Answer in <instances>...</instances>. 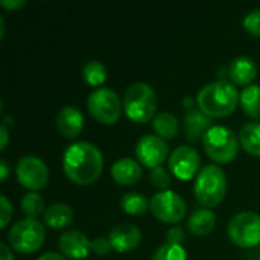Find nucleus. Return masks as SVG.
I'll list each match as a JSON object with an SVG mask.
<instances>
[{"label":"nucleus","mask_w":260,"mask_h":260,"mask_svg":"<svg viewBox=\"0 0 260 260\" xmlns=\"http://www.w3.org/2000/svg\"><path fill=\"white\" fill-rule=\"evenodd\" d=\"M62 168L70 181L79 186L91 184L102 174V152L90 142H76L66 149Z\"/></svg>","instance_id":"1"},{"label":"nucleus","mask_w":260,"mask_h":260,"mask_svg":"<svg viewBox=\"0 0 260 260\" xmlns=\"http://www.w3.org/2000/svg\"><path fill=\"white\" fill-rule=\"evenodd\" d=\"M239 96L241 94L232 82L218 79L200 90L197 104L198 108L209 117H225L236 110Z\"/></svg>","instance_id":"2"},{"label":"nucleus","mask_w":260,"mask_h":260,"mask_svg":"<svg viewBox=\"0 0 260 260\" xmlns=\"http://www.w3.org/2000/svg\"><path fill=\"white\" fill-rule=\"evenodd\" d=\"M157 94L149 84L136 82L129 85L123 96V110L126 116L137 123H146L157 116Z\"/></svg>","instance_id":"3"},{"label":"nucleus","mask_w":260,"mask_h":260,"mask_svg":"<svg viewBox=\"0 0 260 260\" xmlns=\"http://www.w3.org/2000/svg\"><path fill=\"white\" fill-rule=\"evenodd\" d=\"M193 190L197 201L203 207H216L227 192V178L224 171L216 165L204 166L197 175Z\"/></svg>","instance_id":"4"},{"label":"nucleus","mask_w":260,"mask_h":260,"mask_svg":"<svg viewBox=\"0 0 260 260\" xmlns=\"http://www.w3.org/2000/svg\"><path fill=\"white\" fill-rule=\"evenodd\" d=\"M206 154L216 163L225 165L236 158L239 151V139L227 126H212L203 137Z\"/></svg>","instance_id":"5"},{"label":"nucleus","mask_w":260,"mask_h":260,"mask_svg":"<svg viewBox=\"0 0 260 260\" xmlns=\"http://www.w3.org/2000/svg\"><path fill=\"white\" fill-rule=\"evenodd\" d=\"M46 239V229L44 225L32 218L21 219L14 224L8 235L9 245L21 253V254H32L41 248Z\"/></svg>","instance_id":"6"},{"label":"nucleus","mask_w":260,"mask_h":260,"mask_svg":"<svg viewBox=\"0 0 260 260\" xmlns=\"http://www.w3.org/2000/svg\"><path fill=\"white\" fill-rule=\"evenodd\" d=\"M88 111L90 114L101 123L113 125L119 120L122 114V102L119 94L107 87H101L94 90L88 101Z\"/></svg>","instance_id":"7"},{"label":"nucleus","mask_w":260,"mask_h":260,"mask_svg":"<svg viewBox=\"0 0 260 260\" xmlns=\"http://www.w3.org/2000/svg\"><path fill=\"white\" fill-rule=\"evenodd\" d=\"M229 238L241 248H253L260 244V215L254 212L238 213L229 222Z\"/></svg>","instance_id":"8"},{"label":"nucleus","mask_w":260,"mask_h":260,"mask_svg":"<svg viewBox=\"0 0 260 260\" xmlns=\"http://www.w3.org/2000/svg\"><path fill=\"white\" fill-rule=\"evenodd\" d=\"M149 209L157 219L168 224H177L183 221L187 210L184 200L172 190H165L154 195Z\"/></svg>","instance_id":"9"},{"label":"nucleus","mask_w":260,"mask_h":260,"mask_svg":"<svg viewBox=\"0 0 260 260\" xmlns=\"http://www.w3.org/2000/svg\"><path fill=\"white\" fill-rule=\"evenodd\" d=\"M15 172L20 184L29 190L44 189L49 183V168L41 158L35 155L21 157L17 163Z\"/></svg>","instance_id":"10"},{"label":"nucleus","mask_w":260,"mask_h":260,"mask_svg":"<svg viewBox=\"0 0 260 260\" xmlns=\"http://www.w3.org/2000/svg\"><path fill=\"white\" fill-rule=\"evenodd\" d=\"M168 143L161 137L154 134L143 136L136 145V157L143 166H148L151 169L161 166V163L168 158Z\"/></svg>","instance_id":"11"},{"label":"nucleus","mask_w":260,"mask_h":260,"mask_svg":"<svg viewBox=\"0 0 260 260\" xmlns=\"http://www.w3.org/2000/svg\"><path fill=\"white\" fill-rule=\"evenodd\" d=\"M201 165L200 154L192 146H178L172 151L169 157V168L172 174L180 180H192Z\"/></svg>","instance_id":"12"},{"label":"nucleus","mask_w":260,"mask_h":260,"mask_svg":"<svg viewBox=\"0 0 260 260\" xmlns=\"http://www.w3.org/2000/svg\"><path fill=\"white\" fill-rule=\"evenodd\" d=\"M58 247L70 259H85L91 251V241L79 230H69L59 236Z\"/></svg>","instance_id":"13"},{"label":"nucleus","mask_w":260,"mask_h":260,"mask_svg":"<svg viewBox=\"0 0 260 260\" xmlns=\"http://www.w3.org/2000/svg\"><path fill=\"white\" fill-rule=\"evenodd\" d=\"M108 241L113 250L117 253H126L139 247L142 242V233L133 224H120L110 232Z\"/></svg>","instance_id":"14"},{"label":"nucleus","mask_w":260,"mask_h":260,"mask_svg":"<svg viewBox=\"0 0 260 260\" xmlns=\"http://www.w3.org/2000/svg\"><path fill=\"white\" fill-rule=\"evenodd\" d=\"M56 128L67 139L78 137L82 133V128H84V116H82V113L73 105L62 107L56 114Z\"/></svg>","instance_id":"15"},{"label":"nucleus","mask_w":260,"mask_h":260,"mask_svg":"<svg viewBox=\"0 0 260 260\" xmlns=\"http://www.w3.org/2000/svg\"><path fill=\"white\" fill-rule=\"evenodd\" d=\"M213 126L212 117L204 114L201 110H189L184 116V134L187 140L197 142L204 137V134Z\"/></svg>","instance_id":"16"},{"label":"nucleus","mask_w":260,"mask_h":260,"mask_svg":"<svg viewBox=\"0 0 260 260\" xmlns=\"http://www.w3.org/2000/svg\"><path fill=\"white\" fill-rule=\"evenodd\" d=\"M111 177L117 184L133 186L142 178V168L134 158L125 157L111 166Z\"/></svg>","instance_id":"17"},{"label":"nucleus","mask_w":260,"mask_h":260,"mask_svg":"<svg viewBox=\"0 0 260 260\" xmlns=\"http://www.w3.org/2000/svg\"><path fill=\"white\" fill-rule=\"evenodd\" d=\"M257 75V66L250 56H238L229 67L230 79L238 85H250Z\"/></svg>","instance_id":"18"},{"label":"nucleus","mask_w":260,"mask_h":260,"mask_svg":"<svg viewBox=\"0 0 260 260\" xmlns=\"http://www.w3.org/2000/svg\"><path fill=\"white\" fill-rule=\"evenodd\" d=\"M215 224H216V215L213 213V210L200 207L190 215L187 227L190 233H193L195 236H207L213 232Z\"/></svg>","instance_id":"19"},{"label":"nucleus","mask_w":260,"mask_h":260,"mask_svg":"<svg viewBox=\"0 0 260 260\" xmlns=\"http://www.w3.org/2000/svg\"><path fill=\"white\" fill-rule=\"evenodd\" d=\"M44 224L50 229H62L67 227L73 221V210L62 203H55L44 210Z\"/></svg>","instance_id":"20"},{"label":"nucleus","mask_w":260,"mask_h":260,"mask_svg":"<svg viewBox=\"0 0 260 260\" xmlns=\"http://www.w3.org/2000/svg\"><path fill=\"white\" fill-rule=\"evenodd\" d=\"M239 143L248 154L260 157V123H245L239 129Z\"/></svg>","instance_id":"21"},{"label":"nucleus","mask_w":260,"mask_h":260,"mask_svg":"<svg viewBox=\"0 0 260 260\" xmlns=\"http://www.w3.org/2000/svg\"><path fill=\"white\" fill-rule=\"evenodd\" d=\"M152 126H154V131L157 133V136L161 137L163 140L174 139L180 131L178 119L172 113H168V111L158 113L152 120Z\"/></svg>","instance_id":"22"},{"label":"nucleus","mask_w":260,"mask_h":260,"mask_svg":"<svg viewBox=\"0 0 260 260\" xmlns=\"http://www.w3.org/2000/svg\"><path fill=\"white\" fill-rule=\"evenodd\" d=\"M239 102L247 116L260 119V85H248L242 90Z\"/></svg>","instance_id":"23"},{"label":"nucleus","mask_w":260,"mask_h":260,"mask_svg":"<svg viewBox=\"0 0 260 260\" xmlns=\"http://www.w3.org/2000/svg\"><path fill=\"white\" fill-rule=\"evenodd\" d=\"M149 201L139 192H129V193H125L120 200V206L122 209L128 213V215H134V216H139V215H143L148 209H149Z\"/></svg>","instance_id":"24"},{"label":"nucleus","mask_w":260,"mask_h":260,"mask_svg":"<svg viewBox=\"0 0 260 260\" xmlns=\"http://www.w3.org/2000/svg\"><path fill=\"white\" fill-rule=\"evenodd\" d=\"M82 75L91 87H99L107 81V69L101 61H88L82 69Z\"/></svg>","instance_id":"25"},{"label":"nucleus","mask_w":260,"mask_h":260,"mask_svg":"<svg viewBox=\"0 0 260 260\" xmlns=\"http://www.w3.org/2000/svg\"><path fill=\"white\" fill-rule=\"evenodd\" d=\"M20 204H21L23 213H24L27 218H32V219L38 218V216L43 213V210H44V200H43V197L38 195L37 192H29V193H26V195L21 198Z\"/></svg>","instance_id":"26"},{"label":"nucleus","mask_w":260,"mask_h":260,"mask_svg":"<svg viewBox=\"0 0 260 260\" xmlns=\"http://www.w3.org/2000/svg\"><path fill=\"white\" fill-rule=\"evenodd\" d=\"M152 260H187V256L181 245L165 244L154 253Z\"/></svg>","instance_id":"27"},{"label":"nucleus","mask_w":260,"mask_h":260,"mask_svg":"<svg viewBox=\"0 0 260 260\" xmlns=\"http://www.w3.org/2000/svg\"><path fill=\"white\" fill-rule=\"evenodd\" d=\"M149 180L151 183L160 189V190H168V187L171 186V175L169 172L163 168V166H158V168H154L151 172H149Z\"/></svg>","instance_id":"28"},{"label":"nucleus","mask_w":260,"mask_h":260,"mask_svg":"<svg viewBox=\"0 0 260 260\" xmlns=\"http://www.w3.org/2000/svg\"><path fill=\"white\" fill-rule=\"evenodd\" d=\"M244 27L254 37H260V9L250 11L244 18Z\"/></svg>","instance_id":"29"},{"label":"nucleus","mask_w":260,"mask_h":260,"mask_svg":"<svg viewBox=\"0 0 260 260\" xmlns=\"http://www.w3.org/2000/svg\"><path fill=\"white\" fill-rule=\"evenodd\" d=\"M0 201H2V216H0V227H2V229H5V227L8 225V222L11 221V218H12V206H11L9 200H8L5 195H2V197H0Z\"/></svg>","instance_id":"30"},{"label":"nucleus","mask_w":260,"mask_h":260,"mask_svg":"<svg viewBox=\"0 0 260 260\" xmlns=\"http://www.w3.org/2000/svg\"><path fill=\"white\" fill-rule=\"evenodd\" d=\"M110 248H111V244L105 238H96L91 241V251L96 256H105L110 251Z\"/></svg>","instance_id":"31"},{"label":"nucleus","mask_w":260,"mask_h":260,"mask_svg":"<svg viewBox=\"0 0 260 260\" xmlns=\"http://www.w3.org/2000/svg\"><path fill=\"white\" fill-rule=\"evenodd\" d=\"M184 239H186V235H184L183 229H180V227L169 229L168 233H166V241H168V244L180 245V244H183Z\"/></svg>","instance_id":"32"},{"label":"nucleus","mask_w":260,"mask_h":260,"mask_svg":"<svg viewBox=\"0 0 260 260\" xmlns=\"http://www.w3.org/2000/svg\"><path fill=\"white\" fill-rule=\"evenodd\" d=\"M0 5H2L3 8L9 9V11H14V9H18V8H21V6H24L26 2H24V0H2Z\"/></svg>","instance_id":"33"},{"label":"nucleus","mask_w":260,"mask_h":260,"mask_svg":"<svg viewBox=\"0 0 260 260\" xmlns=\"http://www.w3.org/2000/svg\"><path fill=\"white\" fill-rule=\"evenodd\" d=\"M8 175H9V166L6 163V160L3 158V160H0V180L5 181L8 178Z\"/></svg>","instance_id":"34"},{"label":"nucleus","mask_w":260,"mask_h":260,"mask_svg":"<svg viewBox=\"0 0 260 260\" xmlns=\"http://www.w3.org/2000/svg\"><path fill=\"white\" fill-rule=\"evenodd\" d=\"M0 136H2V145H0V151H5V148L8 146V129L5 125L0 126Z\"/></svg>","instance_id":"35"},{"label":"nucleus","mask_w":260,"mask_h":260,"mask_svg":"<svg viewBox=\"0 0 260 260\" xmlns=\"http://www.w3.org/2000/svg\"><path fill=\"white\" fill-rule=\"evenodd\" d=\"M38 260H67L64 256H61V254H58V253H44L43 256H40Z\"/></svg>","instance_id":"36"},{"label":"nucleus","mask_w":260,"mask_h":260,"mask_svg":"<svg viewBox=\"0 0 260 260\" xmlns=\"http://www.w3.org/2000/svg\"><path fill=\"white\" fill-rule=\"evenodd\" d=\"M0 250H2V260H14V256L6 244H0Z\"/></svg>","instance_id":"37"},{"label":"nucleus","mask_w":260,"mask_h":260,"mask_svg":"<svg viewBox=\"0 0 260 260\" xmlns=\"http://www.w3.org/2000/svg\"><path fill=\"white\" fill-rule=\"evenodd\" d=\"M14 122V119H12V116H5L3 117V123L2 125H5V126H8V125H11Z\"/></svg>","instance_id":"38"},{"label":"nucleus","mask_w":260,"mask_h":260,"mask_svg":"<svg viewBox=\"0 0 260 260\" xmlns=\"http://www.w3.org/2000/svg\"><path fill=\"white\" fill-rule=\"evenodd\" d=\"M184 105H186L189 110H192V98H190V96H187V98H186V101H184Z\"/></svg>","instance_id":"39"}]
</instances>
